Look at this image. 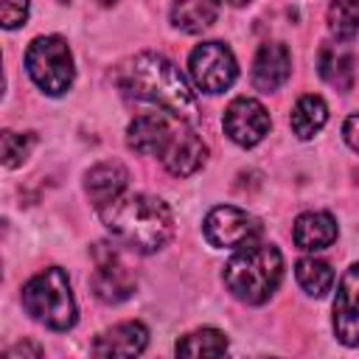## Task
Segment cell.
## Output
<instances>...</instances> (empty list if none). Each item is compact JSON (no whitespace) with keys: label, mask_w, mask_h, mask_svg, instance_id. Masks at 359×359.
<instances>
[{"label":"cell","mask_w":359,"mask_h":359,"mask_svg":"<svg viewBox=\"0 0 359 359\" xmlns=\"http://www.w3.org/2000/svg\"><path fill=\"white\" fill-rule=\"evenodd\" d=\"M328 121V107L320 95H303L289 115V126L300 140H311Z\"/></svg>","instance_id":"obj_19"},{"label":"cell","mask_w":359,"mask_h":359,"mask_svg":"<svg viewBox=\"0 0 359 359\" xmlns=\"http://www.w3.org/2000/svg\"><path fill=\"white\" fill-rule=\"evenodd\" d=\"M98 213L112 238L140 255L163 250L174 236L171 208L151 194H121L101 205Z\"/></svg>","instance_id":"obj_1"},{"label":"cell","mask_w":359,"mask_h":359,"mask_svg":"<svg viewBox=\"0 0 359 359\" xmlns=\"http://www.w3.org/2000/svg\"><path fill=\"white\" fill-rule=\"evenodd\" d=\"M174 351L177 356H222L227 351V337L216 328H199L194 334H185Z\"/></svg>","instance_id":"obj_21"},{"label":"cell","mask_w":359,"mask_h":359,"mask_svg":"<svg viewBox=\"0 0 359 359\" xmlns=\"http://www.w3.org/2000/svg\"><path fill=\"white\" fill-rule=\"evenodd\" d=\"M93 255H95V272L90 278L93 294L101 303H109V306L129 300L137 289V280L129 272V266L121 261L118 250L109 247V244H95Z\"/></svg>","instance_id":"obj_8"},{"label":"cell","mask_w":359,"mask_h":359,"mask_svg":"<svg viewBox=\"0 0 359 359\" xmlns=\"http://www.w3.org/2000/svg\"><path fill=\"white\" fill-rule=\"evenodd\" d=\"M17 356H42V348L31 345V342H20V345L6 351V359H17Z\"/></svg>","instance_id":"obj_26"},{"label":"cell","mask_w":359,"mask_h":359,"mask_svg":"<svg viewBox=\"0 0 359 359\" xmlns=\"http://www.w3.org/2000/svg\"><path fill=\"white\" fill-rule=\"evenodd\" d=\"M328 31L337 42H351L359 34V0H334L328 6Z\"/></svg>","instance_id":"obj_22"},{"label":"cell","mask_w":359,"mask_h":359,"mask_svg":"<svg viewBox=\"0 0 359 359\" xmlns=\"http://www.w3.org/2000/svg\"><path fill=\"white\" fill-rule=\"evenodd\" d=\"M334 334L342 345H359V264L345 269L334 297Z\"/></svg>","instance_id":"obj_11"},{"label":"cell","mask_w":359,"mask_h":359,"mask_svg":"<svg viewBox=\"0 0 359 359\" xmlns=\"http://www.w3.org/2000/svg\"><path fill=\"white\" fill-rule=\"evenodd\" d=\"M95 3H101V6H112L115 0H95Z\"/></svg>","instance_id":"obj_28"},{"label":"cell","mask_w":359,"mask_h":359,"mask_svg":"<svg viewBox=\"0 0 359 359\" xmlns=\"http://www.w3.org/2000/svg\"><path fill=\"white\" fill-rule=\"evenodd\" d=\"M0 17L6 28H20L28 20V0H0Z\"/></svg>","instance_id":"obj_24"},{"label":"cell","mask_w":359,"mask_h":359,"mask_svg":"<svg viewBox=\"0 0 359 359\" xmlns=\"http://www.w3.org/2000/svg\"><path fill=\"white\" fill-rule=\"evenodd\" d=\"M31 81L48 95H65L73 84V53L62 36H36L25 50Z\"/></svg>","instance_id":"obj_5"},{"label":"cell","mask_w":359,"mask_h":359,"mask_svg":"<svg viewBox=\"0 0 359 359\" xmlns=\"http://www.w3.org/2000/svg\"><path fill=\"white\" fill-rule=\"evenodd\" d=\"M205 238L210 247H219V250H241V247H250L261 238V222L241 210V208H233V205H219L213 208L208 216H205Z\"/></svg>","instance_id":"obj_7"},{"label":"cell","mask_w":359,"mask_h":359,"mask_svg":"<svg viewBox=\"0 0 359 359\" xmlns=\"http://www.w3.org/2000/svg\"><path fill=\"white\" fill-rule=\"evenodd\" d=\"M283 278V255L275 244H250L233 252L224 264L227 292L250 306H261L272 297Z\"/></svg>","instance_id":"obj_3"},{"label":"cell","mask_w":359,"mask_h":359,"mask_svg":"<svg viewBox=\"0 0 359 359\" xmlns=\"http://www.w3.org/2000/svg\"><path fill=\"white\" fill-rule=\"evenodd\" d=\"M163 165L168 174L174 177H191L194 171H199L208 160V146L205 140L196 135V129H191L185 121H180V126H174V135L165 146V151L160 154Z\"/></svg>","instance_id":"obj_10"},{"label":"cell","mask_w":359,"mask_h":359,"mask_svg":"<svg viewBox=\"0 0 359 359\" xmlns=\"http://www.w3.org/2000/svg\"><path fill=\"white\" fill-rule=\"evenodd\" d=\"M317 73L325 84L348 93L353 87V53L345 45H325L317 56Z\"/></svg>","instance_id":"obj_18"},{"label":"cell","mask_w":359,"mask_h":359,"mask_svg":"<svg viewBox=\"0 0 359 359\" xmlns=\"http://www.w3.org/2000/svg\"><path fill=\"white\" fill-rule=\"evenodd\" d=\"M188 73L196 90L216 95V93H224L236 81L238 65H236L233 50L224 42H202L188 56Z\"/></svg>","instance_id":"obj_6"},{"label":"cell","mask_w":359,"mask_h":359,"mask_svg":"<svg viewBox=\"0 0 359 359\" xmlns=\"http://www.w3.org/2000/svg\"><path fill=\"white\" fill-rule=\"evenodd\" d=\"M22 309L50 331H70L76 325V300L67 272L59 266L39 269L22 286Z\"/></svg>","instance_id":"obj_4"},{"label":"cell","mask_w":359,"mask_h":359,"mask_svg":"<svg viewBox=\"0 0 359 359\" xmlns=\"http://www.w3.org/2000/svg\"><path fill=\"white\" fill-rule=\"evenodd\" d=\"M0 143H3V165L6 168H17L28 157V151L34 146V135H17V132L8 129V132H3Z\"/></svg>","instance_id":"obj_23"},{"label":"cell","mask_w":359,"mask_h":359,"mask_svg":"<svg viewBox=\"0 0 359 359\" xmlns=\"http://www.w3.org/2000/svg\"><path fill=\"white\" fill-rule=\"evenodd\" d=\"M174 135V126L165 115L160 112H146V115H137L129 129H126V143L132 151L143 154V157H160L168 146Z\"/></svg>","instance_id":"obj_12"},{"label":"cell","mask_w":359,"mask_h":359,"mask_svg":"<svg viewBox=\"0 0 359 359\" xmlns=\"http://www.w3.org/2000/svg\"><path fill=\"white\" fill-rule=\"evenodd\" d=\"M222 126H224V135L233 143L250 149V146H255V143H261L266 137V132H269V112H266V107L261 101L241 95V98L227 104Z\"/></svg>","instance_id":"obj_9"},{"label":"cell","mask_w":359,"mask_h":359,"mask_svg":"<svg viewBox=\"0 0 359 359\" xmlns=\"http://www.w3.org/2000/svg\"><path fill=\"white\" fill-rule=\"evenodd\" d=\"M294 278H297L300 289L311 297H325L334 286V269L317 258H300L294 264Z\"/></svg>","instance_id":"obj_20"},{"label":"cell","mask_w":359,"mask_h":359,"mask_svg":"<svg viewBox=\"0 0 359 359\" xmlns=\"http://www.w3.org/2000/svg\"><path fill=\"white\" fill-rule=\"evenodd\" d=\"M227 3H230V6H247L250 0H227Z\"/></svg>","instance_id":"obj_27"},{"label":"cell","mask_w":359,"mask_h":359,"mask_svg":"<svg viewBox=\"0 0 359 359\" xmlns=\"http://www.w3.org/2000/svg\"><path fill=\"white\" fill-rule=\"evenodd\" d=\"M342 135H345V143L359 154V115H348V118H345Z\"/></svg>","instance_id":"obj_25"},{"label":"cell","mask_w":359,"mask_h":359,"mask_svg":"<svg viewBox=\"0 0 359 359\" xmlns=\"http://www.w3.org/2000/svg\"><path fill=\"white\" fill-rule=\"evenodd\" d=\"M292 73V53L283 42H264L252 59V84L261 93H272L286 84Z\"/></svg>","instance_id":"obj_13"},{"label":"cell","mask_w":359,"mask_h":359,"mask_svg":"<svg viewBox=\"0 0 359 359\" xmlns=\"http://www.w3.org/2000/svg\"><path fill=\"white\" fill-rule=\"evenodd\" d=\"M222 0H171V22L185 34H202L216 22Z\"/></svg>","instance_id":"obj_17"},{"label":"cell","mask_w":359,"mask_h":359,"mask_svg":"<svg viewBox=\"0 0 359 359\" xmlns=\"http://www.w3.org/2000/svg\"><path fill=\"white\" fill-rule=\"evenodd\" d=\"M149 342V331L143 323L129 320V323H118L109 331H104L95 342H93V353L95 356H137L143 353Z\"/></svg>","instance_id":"obj_14"},{"label":"cell","mask_w":359,"mask_h":359,"mask_svg":"<svg viewBox=\"0 0 359 359\" xmlns=\"http://www.w3.org/2000/svg\"><path fill=\"white\" fill-rule=\"evenodd\" d=\"M118 87L123 95H129L135 101L154 104L180 121L196 118V98H194L188 81L174 67V62H168L163 53L143 50V53L132 56L118 70Z\"/></svg>","instance_id":"obj_2"},{"label":"cell","mask_w":359,"mask_h":359,"mask_svg":"<svg viewBox=\"0 0 359 359\" xmlns=\"http://www.w3.org/2000/svg\"><path fill=\"white\" fill-rule=\"evenodd\" d=\"M126 182H129V171L118 160H107V163H98V165H93L87 171L84 191H87L90 202L95 208H101V205L112 202L115 196H121L123 188H126Z\"/></svg>","instance_id":"obj_16"},{"label":"cell","mask_w":359,"mask_h":359,"mask_svg":"<svg viewBox=\"0 0 359 359\" xmlns=\"http://www.w3.org/2000/svg\"><path fill=\"white\" fill-rule=\"evenodd\" d=\"M292 238L303 252H320L337 241V222L331 213H323V210L300 213L294 219Z\"/></svg>","instance_id":"obj_15"}]
</instances>
